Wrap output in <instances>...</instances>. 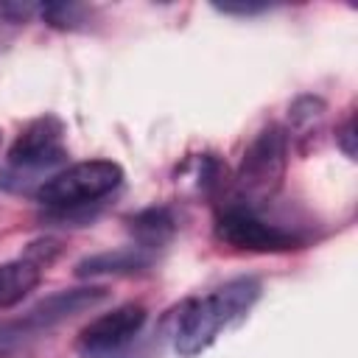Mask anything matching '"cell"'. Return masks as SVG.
I'll return each mask as SVG.
<instances>
[{
  "mask_svg": "<svg viewBox=\"0 0 358 358\" xmlns=\"http://www.w3.org/2000/svg\"><path fill=\"white\" fill-rule=\"evenodd\" d=\"M263 285L257 277H232L215 291L182 302L173 322V350L182 358H196L210 350L227 330L238 327L257 305Z\"/></svg>",
  "mask_w": 358,
  "mask_h": 358,
  "instance_id": "6da1fadb",
  "label": "cell"
},
{
  "mask_svg": "<svg viewBox=\"0 0 358 358\" xmlns=\"http://www.w3.org/2000/svg\"><path fill=\"white\" fill-rule=\"evenodd\" d=\"M67 162V129L62 117L45 112L34 117L11 143L0 168V190L36 196V190Z\"/></svg>",
  "mask_w": 358,
  "mask_h": 358,
  "instance_id": "7a4b0ae2",
  "label": "cell"
},
{
  "mask_svg": "<svg viewBox=\"0 0 358 358\" xmlns=\"http://www.w3.org/2000/svg\"><path fill=\"white\" fill-rule=\"evenodd\" d=\"M288 154H291V143L285 137V129L280 123L263 126L243 151L238 173L232 176V196L227 201L252 210L271 201L285 182Z\"/></svg>",
  "mask_w": 358,
  "mask_h": 358,
  "instance_id": "3957f363",
  "label": "cell"
},
{
  "mask_svg": "<svg viewBox=\"0 0 358 358\" xmlns=\"http://www.w3.org/2000/svg\"><path fill=\"white\" fill-rule=\"evenodd\" d=\"M123 182V168L112 159H84L62 168L53 173L39 190L36 201L48 213H64V210H81L92 207L101 199H106L112 190H117Z\"/></svg>",
  "mask_w": 358,
  "mask_h": 358,
  "instance_id": "277c9868",
  "label": "cell"
},
{
  "mask_svg": "<svg viewBox=\"0 0 358 358\" xmlns=\"http://www.w3.org/2000/svg\"><path fill=\"white\" fill-rule=\"evenodd\" d=\"M213 232L221 243L241 252H257V255H282L305 246V238L299 232L282 224L266 221L260 210H252L235 201H224L218 207Z\"/></svg>",
  "mask_w": 358,
  "mask_h": 358,
  "instance_id": "5b68a950",
  "label": "cell"
},
{
  "mask_svg": "<svg viewBox=\"0 0 358 358\" xmlns=\"http://www.w3.org/2000/svg\"><path fill=\"white\" fill-rule=\"evenodd\" d=\"M148 310L143 302H123L101 316H95L76 338V352L81 358H109L129 347L143 330Z\"/></svg>",
  "mask_w": 358,
  "mask_h": 358,
  "instance_id": "8992f818",
  "label": "cell"
},
{
  "mask_svg": "<svg viewBox=\"0 0 358 358\" xmlns=\"http://www.w3.org/2000/svg\"><path fill=\"white\" fill-rule=\"evenodd\" d=\"M106 296H109V291L103 285H84V288H67V291L50 294L42 302H36L22 319L0 324V344L8 338H20L22 333H39V330L56 327L59 322L73 319L76 313L101 305Z\"/></svg>",
  "mask_w": 358,
  "mask_h": 358,
  "instance_id": "52a82bcc",
  "label": "cell"
},
{
  "mask_svg": "<svg viewBox=\"0 0 358 358\" xmlns=\"http://www.w3.org/2000/svg\"><path fill=\"white\" fill-rule=\"evenodd\" d=\"M324 117H327V103L319 95L294 98L288 106V126H282L288 143H294L299 154H308L310 148H316Z\"/></svg>",
  "mask_w": 358,
  "mask_h": 358,
  "instance_id": "ba28073f",
  "label": "cell"
},
{
  "mask_svg": "<svg viewBox=\"0 0 358 358\" xmlns=\"http://www.w3.org/2000/svg\"><path fill=\"white\" fill-rule=\"evenodd\" d=\"M151 263H154V252L140 249V246H120V249L98 252V255L78 260L76 277H103V274L129 277V274H140L151 268Z\"/></svg>",
  "mask_w": 358,
  "mask_h": 358,
  "instance_id": "9c48e42d",
  "label": "cell"
},
{
  "mask_svg": "<svg viewBox=\"0 0 358 358\" xmlns=\"http://www.w3.org/2000/svg\"><path fill=\"white\" fill-rule=\"evenodd\" d=\"M129 232L134 238V246L157 252L159 246H165L176 235V218H173L171 207L154 204V207H145L129 218Z\"/></svg>",
  "mask_w": 358,
  "mask_h": 358,
  "instance_id": "30bf717a",
  "label": "cell"
},
{
  "mask_svg": "<svg viewBox=\"0 0 358 358\" xmlns=\"http://www.w3.org/2000/svg\"><path fill=\"white\" fill-rule=\"evenodd\" d=\"M42 271L45 268L31 263L28 257L0 263V310L14 308L17 302H22L42 282Z\"/></svg>",
  "mask_w": 358,
  "mask_h": 358,
  "instance_id": "8fae6325",
  "label": "cell"
},
{
  "mask_svg": "<svg viewBox=\"0 0 358 358\" xmlns=\"http://www.w3.org/2000/svg\"><path fill=\"white\" fill-rule=\"evenodd\" d=\"M39 17L62 31H81L90 28L95 8L92 6H81V3H45L39 6Z\"/></svg>",
  "mask_w": 358,
  "mask_h": 358,
  "instance_id": "7c38bea8",
  "label": "cell"
},
{
  "mask_svg": "<svg viewBox=\"0 0 358 358\" xmlns=\"http://www.w3.org/2000/svg\"><path fill=\"white\" fill-rule=\"evenodd\" d=\"M34 14H39L36 3H14V0H3L0 3V50H6L11 45L17 31H22V25Z\"/></svg>",
  "mask_w": 358,
  "mask_h": 358,
  "instance_id": "4fadbf2b",
  "label": "cell"
},
{
  "mask_svg": "<svg viewBox=\"0 0 358 358\" xmlns=\"http://www.w3.org/2000/svg\"><path fill=\"white\" fill-rule=\"evenodd\" d=\"M62 241L59 238H39V241H31L28 243V249H25V255L22 257H28L31 263H36L39 268H48L50 263H56V257L62 255Z\"/></svg>",
  "mask_w": 358,
  "mask_h": 358,
  "instance_id": "5bb4252c",
  "label": "cell"
},
{
  "mask_svg": "<svg viewBox=\"0 0 358 358\" xmlns=\"http://www.w3.org/2000/svg\"><path fill=\"white\" fill-rule=\"evenodd\" d=\"M336 145L347 159H355V112H350L338 126H336Z\"/></svg>",
  "mask_w": 358,
  "mask_h": 358,
  "instance_id": "9a60e30c",
  "label": "cell"
},
{
  "mask_svg": "<svg viewBox=\"0 0 358 358\" xmlns=\"http://www.w3.org/2000/svg\"><path fill=\"white\" fill-rule=\"evenodd\" d=\"M213 8H215V11H221V14L252 17V14H263V11H268L271 6H266V3H260V6H255V3H241V6H232V3H215Z\"/></svg>",
  "mask_w": 358,
  "mask_h": 358,
  "instance_id": "2e32d148",
  "label": "cell"
},
{
  "mask_svg": "<svg viewBox=\"0 0 358 358\" xmlns=\"http://www.w3.org/2000/svg\"><path fill=\"white\" fill-rule=\"evenodd\" d=\"M0 145H3V131H0Z\"/></svg>",
  "mask_w": 358,
  "mask_h": 358,
  "instance_id": "e0dca14e",
  "label": "cell"
}]
</instances>
